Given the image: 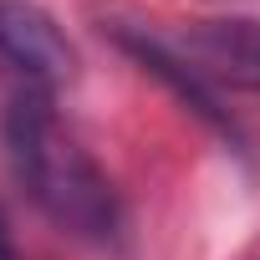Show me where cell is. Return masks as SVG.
<instances>
[{"label":"cell","instance_id":"6da1fadb","mask_svg":"<svg viewBox=\"0 0 260 260\" xmlns=\"http://www.w3.org/2000/svg\"><path fill=\"white\" fill-rule=\"evenodd\" d=\"M6 148L21 189L41 204V214L87 240V245H112L122 235V204L112 179L97 169V158L61 127L51 92H16L6 112Z\"/></svg>","mask_w":260,"mask_h":260},{"label":"cell","instance_id":"7a4b0ae2","mask_svg":"<svg viewBox=\"0 0 260 260\" xmlns=\"http://www.w3.org/2000/svg\"><path fill=\"white\" fill-rule=\"evenodd\" d=\"M0 67L16 77V92L56 97V87L77 77V51L36 0H0Z\"/></svg>","mask_w":260,"mask_h":260},{"label":"cell","instance_id":"3957f363","mask_svg":"<svg viewBox=\"0 0 260 260\" xmlns=\"http://www.w3.org/2000/svg\"><path fill=\"white\" fill-rule=\"evenodd\" d=\"M112 36H117V46H122L127 56H133V61H138L148 77H158L164 87H174V97H179V102H184V107H189L199 122H209L219 138L240 143V127H235V117L219 107V97L204 87V77H199V72H194L184 56H174V51H169L158 36H148V31H112Z\"/></svg>","mask_w":260,"mask_h":260},{"label":"cell","instance_id":"277c9868","mask_svg":"<svg viewBox=\"0 0 260 260\" xmlns=\"http://www.w3.org/2000/svg\"><path fill=\"white\" fill-rule=\"evenodd\" d=\"M189 67L199 77H224L235 87L260 92V31L250 21H209V26L194 31Z\"/></svg>","mask_w":260,"mask_h":260},{"label":"cell","instance_id":"5b68a950","mask_svg":"<svg viewBox=\"0 0 260 260\" xmlns=\"http://www.w3.org/2000/svg\"><path fill=\"white\" fill-rule=\"evenodd\" d=\"M0 260H16V245H11V230H6V219H0Z\"/></svg>","mask_w":260,"mask_h":260}]
</instances>
